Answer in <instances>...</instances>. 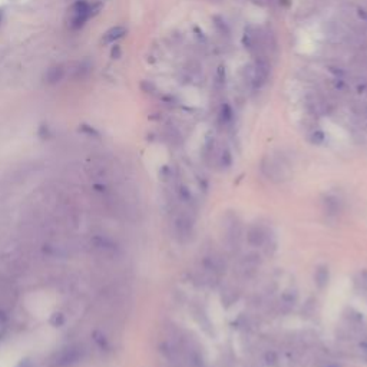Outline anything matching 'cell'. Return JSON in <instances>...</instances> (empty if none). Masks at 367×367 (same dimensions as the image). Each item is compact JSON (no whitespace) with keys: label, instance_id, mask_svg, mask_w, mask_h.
I'll use <instances>...</instances> for the list:
<instances>
[{"label":"cell","instance_id":"10","mask_svg":"<svg viewBox=\"0 0 367 367\" xmlns=\"http://www.w3.org/2000/svg\"><path fill=\"white\" fill-rule=\"evenodd\" d=\"M219 119L222 124H228L229 121L232 119V111L229 108L228 105H224L222 106V111H221V115H219Z\"/></svg>","mask_w":367,"mask_h":367},{"label":"cell","instance_id":"12","mask_svg":"<svg viewBox=\"0 0 367 367\" xmlns=\"http://www.w3.org/2000/svg\"><path fill=\"white\" fill-rule=\"evenodd\" d=\"M359 16H360V17H362V19L367 23V11L366 10H362V9H360V10H359Z\"/></svg>","mask_w":367,"mask_h":367},{"label":"cell","instance_id":"11","mask_svg":"<svg viewBox=\"0 0 367 367\" xmlns=\"http://www.w3.org/2000/svg\"><path fill=\"white\" fill-rule=\"evenodd\" d=\"M313 138H314V142H321L323 139H324V134L321 132V131H316L314 134H313Z\"/></svg>","mask_w":367,"mask_h":367},{"label":"cell","instance_id":"4","mask_svg":"<svg viewBox=\"0 0 367 367\" xmlns=\"http://www.w3.org/2000/svg\"><path fill=\"white\" fill-rule=\"evenodd\" d=\"M175 229L180 238L183 240H189L192 235V229H194V224L191 221V218L186 215H180L175 221Z\"/></svg>","mask_w":367,"mask_h":367},{"label":"cell","instance_id":"9","mask_svg":"<svg viewBox=\"0 0 367 367\" xmlns=\"http://www.w3.org/2000/svg\"><path fill=\"white\" fill-rule=\"evenodd\" d=\"M93 340H95V343L98 344V347H99L101 350H106V349H108V340H106V337L103 336L102 333L99 332L93 333Z\"/></svg>","mask_w":367,"mask_h":367},{"label":"cell","instance_id":"5","mask_svg":"<svg viewBox=\"0 0 367 367\" xmlns=\"http://www.w3.org/2000/svg\"><path fill=\"white\" fill-rule=\"evenodd\" d=\"M267 238V234L261 225H252L247 232V241L251 247H261Z\"/></svg>","mask_w":367,"mask_h":367},{"label":"cell","instance_id":"1","mask_svg":"<svg viewBox=\"0 0 367 367\" xmlns=\"http://www.w3.org/2000/svg\"><path fill=\"white\" fill-rule=\"evenodd\" d=\"M85 347L79 343H72L60 347L47 359V367H73L85 357Z\"/></svg>","mask_w":367,"mask_h":367},{"label":"cell","instance_id":"2","mask_svg":"<svg viewBox=\"0 0 367 367\" xmlns=\"http://www.w3.org/2000/svg\"><path fill=\"white\" fill-rule=\"evenodd\" d=\"M268 76H270V65L267 62V59L265 57H257L251 75L252 86L255 89L257 88H261L264 83L267 82Z\"/></svg>","mask_w":367,"mask_h":367},{"label":"cell","instance_id":"6","mask_svg":"<svg viewBox=\"0 0 367 367\" xmlns=\"http://www.w3.org/2000/svg\"><path fill=\"white\" fill-rule=\"evenodd\" d=\"M126 34V29L124 26H115L112 29H109L106 33L103 34L102 42L105 45H112L116 40L122 39Z\"/></svg>","mask_w":367,"mask_h":367},{"label":"cell","instance_id":"7","mask_svg":"<svg viewBox=\"0 0 367 367\" xmlns=\"http://www.w3.org/2000/svg\"><path fill=\"white\" fill-rule=\"evenodd\" d=\"M329 280H330V273H329V268L326 265H319L316 268V273H314V283L319 288H324V287L329 284Z\"/></svg>","mask_w":367,"mask_h":367},{"label":"cell","instance_id":"3","mask_svg":"<svg viewBox=\"0 0 367 367\" xmlns=\"http://www.w3.org/2000/svg\"><path fill=\"white\" fill-rule=\"evenodd\" d=\"M72 10H73V19H72V23H73V27H75V29L82 27L85 23L91 19L92 7L91 4L86 3L85 0L76 1V3L73 4Z\"/></svg>","mask_w":367,"mask_h":367},{"label":"cell","instance_id":"8","mask_svg":"<svg viewBox=\"0 0 367 367\" xmlns=\"http://www.w3.org/2000/svg\"><path fill=\"white\" fill-rule=\"evenodd\" d=\"M324 204H326V211H327V214H337L339 211H340V206L337 204V199L336 198H332V196H329L326 201H324Z\"/></svg>","mask_w":367,"mask_h":367}]
</instances>
